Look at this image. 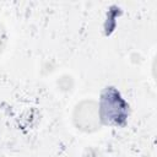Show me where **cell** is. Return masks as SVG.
Returning <instances> with one entry per match:
<instances>
[{"mask_svg": "<svg viewBox=\"0 0 157 157\" xmlns=\"http://www.w3.org/2000/svg\"><path fill=\"white\" fill-rule=\"evenodd\" d=\"M1 42H2V31L0 29V48H1Z\"/></svg>", "mask_w": 157, "mask_h": 157, "instance_id": "1", "label": "cell"}]
</instances>
